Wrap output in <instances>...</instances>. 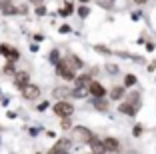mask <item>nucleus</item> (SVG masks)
Returning <instances> with one entry per match:
<instances>
[{
  "label": "nucleus",
  "mask_w": 156,
  "mask_h": 154,
  "mask_svg": "<svg viewBox=\"0 0 156 154\" xmlns=\"http://www.w3.org/2000/svg\"><path fill=\"white\" fill-rule=\"evenodd\" d=\"M60 32H62V34H66V32H70V26H68V24H64V26H60Z\"/></svg>",
  "instance_id": "obj_22"
},
{
  "label": "nucleus",
  "mask_w": 156,
  "mask_h": 154,
  "mask_svg": "<svg viewBox=\"0 0 156 154\" xmlns=\"http://www.w3.org/2000/svg\"><path fill=\"white\" fill-rule=\"evenodd\" d=\"M92 138H94V136H92V132L88 130V128H84V126H76L74 128V140L82 142V144H90Z\"/></svg>",
  "instance_id": "obj_3"
},
{
  "label": "nucleus",
  "mask_w": 156,
  "mask_h": 154,
  "mask_svg": "<svg viewBox=\"0 0 156 154\" xmlns=\"http://www.w3.org/2000/svg\"><path fill=\"white\" fill-rule=\"evenodd\" d=\"M94 106H96L98 110H106V102L102 98H96V100H94Z\"/></svg>",
  "instance_id": "obj_16"
},
{
  "label": "nucleus",
  "mask_w": 156,
  "mask_h": 154,
  "mask_svg": "<svg viewBox=\"0 0 156 154\" xmlns=\"http://www.w3.org/2000/svg\"><path fill=\"white\" fill-rule=\"evenodd\" d=\"M90 76H86V74H84V76H80V78H76V88H82V86H88V84H90Z\"/></svg>",
  "instance_id": "obj_12"
},
{
  "label": "nucleus",
  "mask_w": 156,
  "mask_h": 154,
  "mask_svg": "<svg viewBox=\"0 0 156 154\" xmlns=\"http://www.w3.org/2000/svg\"><path fill=\"white\" fill-rule=\"evenodd\" d=\"M68 62L72 64V68H82V60L78 58V56H70V58H68Z\"/></svg>",
  "instance_id": "obj_14"
},
{
  "label": "nucleus",
  "mask_w": 156,
  "mask_h": 154,
  "mask_svg": "<svg viewBox=\"0 0 156 154\" xmlns=\"http://www.w3.org/2000/svg\"><path fill=\"white\" fill-rule=\"evenodd\" d=\"M134 2H136V4H146L148 0H134Z\"/></svg>",
  "instance_id": "obj_26"
},
{
  "label": "nucleus",
  "mask_w": 156,
  "mask_h": 154,
  "mask_svg": "<svg viewBox=\"0 0 156 154\" xmlns=\"http://www.w3.org/2000/svg\"><path fill=\"white\" fill-rule=\"evenodd\" d=\"M74 70L76 68H72V64L68 62V58H64V60H60L58 64H56V72H58V76L60 78H64V80H74Z\"/></svg>",
  "instance_id": "obj_1"
},
{
  "label": "nucleus",
  "mask_w": 156,
  "mask_h": 154,
  "mask_svg": "<svg viewBox=\"0 0 156 154\" xmlns=\"http://www.w3.org/2000/svg\"><path fill=\"white\" fill-rule=\"evenodd\" d=\"M88 12H90V10H88L86 6H80V8H78V14H80L82 18H86V16H88Z\"/></svg>",
  "instance_id": "obj_17"
},
{
  "label": "nucleus",
  "mask_w": 156,
  "mask_h": 154,
  "mask_svg": "<svg viewBox=\"0 0 156 154\" xmlns=\"http://www.w3.org/2000/svg\"><path fill=\"white\" fill-rule=\"evenodd\" d=\"M88 92H90L94 98H104V96H106V88L102 86L100 82H94V80L88 84Z\"/></svg>",
  "instance_id": "obj_5"
},
{
  "label": "nucleus",
  "mask_w": 156,
  "mask_h": 154,
  "mask_svg": "<svg viewBox=\"0 0 156 154\" xmlns=\"http://www.w3.org/2000/svg\"><path fill=\"white\" fill-rule=\"evenodd\" d=\"M80 2H90V0H80Z\"/></svg>",
  "instance_id": "obj_27"
},
{
  "label": "nucleus",
  "mask_w": 156,
  "mask_h": 154,
  "mask_svg": "<svg viewBox=\"0 0 156 154\" xmlns=\"http://www.w3.org/2000/svg\"><path fill=\"white\" fill-rule=\"evenodd\" d=\"M68 148H70V142L66 140V138H62L56 146H52V152H66Z\"/></svg>",
  "instance_id": "obj_9"
},
{
  "label": "nucleus",
  "mask_w": 156,
  "mask_h": 154,
  "mask_svg": "<svg viewBox=\"0 0 156 154\" xmlns=\"http://www.w3.org/2000/svg\"><path fill=\"white\" fill-rule=\"evenodd\" d=\"M70 126H72V124H70V116L62 118V128H64V130H66V128H70Z\"/></svg>",
  "instance_id": "obj_20"
},
{
  "label": "nucleus",
  "mask_w": 156,
  "mask_h": 154,
  "mask_svg": "<svg viewBox=\"0 0 156 154\" xmlns=\"http://www.w3.org/2000/svg\"><path fill=\"white\" fill-rule=\"evenodd\" d=\"M140 134H142V128H140V126H134V136H140Z\"/></svg>",
  "instance_id": "obj_23"
},
{
  "label": "nucleus",
  "mask_w": 156,
  "mask_h": 154,
  "mask_svg": "<svg viewBox=\"0 0 156 154\" xmlns=\"http://www.w3.org/2000/svg\"><path fill=\"white\" fill-rule=\"evenodd\" d=\"M90 148L94 150V152H106V148H104V140H100V138H92L90 140Z\"/></svg>",
  "instance_id": "obj_8"
},
{
  "label": "nucleus",
  "mask_w": 156,
  "mask_h": 154,
  "mask_svg": "<svg viewBox=\"0 0 156 154\" xmlns=\"http://www.w3.org/2000/svg\"><path fill=\"white\" fill-rule=\"evenodd\" d=\"M74 112V106L70 104L68 100H58L54 104V114H58L60 118H66V116H70V114Z\"/></svg>",
  "instance_id": "obj_2"
},
{
  "label": "nucleus",
  "mask_w": 156,
  "mask_h": 154,
  "mask_svg": "<svg viewBox=\"0 0 156 154\" xmlns=\"http://www.w3.org/2000/svg\"><path fill=\"white\" fill-rule=\"evenodd\" d=\"M56 96H58V98H62V96H66L68 94V90H66V88H56V92H54Z\"/></svg>",
  "instance_id": "obj_18"
},
{
  "label": "nucleus",
  "mask_w": 156,
  "mask_h": 154,
  "mask_svg": "<svg viewBox=\"0 0 156 154\" xmlns=\"http://www.w3.org/2000/svg\"><path fill=\"white\" fill-rule=\"evenodd\" d=\"M122 96H124V86H114L110 90V98L112 100H120Z\"/></svg>",
  "instance_id": "obj_10"
},
{
  "label": "nucleus",
  "mask_w": 156,
  "mask_h": 154,
  "mask_svg": "<svg viewBox=\"0 0 156 154\" xmlns=\"http://www.w3.org/2000/svg\"><path fill=\"white\" fill-rule=\"evenodd\" d=\"M16 84H18L20 88H22L24 84H28V74L26 72H18L16 74Z\"/></svg>",
  "instance_id": "obj_11"
},
{
  "label": "nucleus",
  "mask_w": 156,
  "mask_h": 154,
  "mask_svg": "<svg viewBox=\"0 0 156 154\" xmlns=\"http://www.w3.org/2000/svg\"><path fill=\"white\" fill-rule=\"evenodd\" d=\"M68 14H72V4H70V2H66V6L60 10V16H68Z\"/></svg>",
  "instance_id": "obj_15"
},
{
  "label": "nucleus",
  "mask_w": 156,
  "mask_h": 154,
  "mask_svg": "<svg viewBox=\"0 0 156 154\" xmlns=\"http://www.w3.org/2000/svg\"><path fill=\"white\" fill-rule=\"evenodd\" d=\"M22 96L28 100H36L38 96H40V88L34 86V84H24L22 86Z\"/></svg>",
  "instance_id": "obj_4"
},
{
  "label": "nucleus",
  "mask_w": 156,
  "mask_h": 154,
  "mask_svg": "<svg viewBox=\"0 0 156 154\" xmlns=\"http://www.w3.org/2000/svg\"><path fill=\"white\" fill-rule=\"evenodd\" d=\"M50 62H54V64L60 62V60H58V52H56V50H52V52H50Z\"/></svg>",
  "instance_id": "obj_19"
},
{
  "label": "nucleus",
  "mask_w": 156,
  "mask_h": 154,
  "mask_svg": "<svg viewBox=\"0 0 156 154\" xmlns=\"http://www.w3.org/2000/svg\"><path fill=\"white\" fill-rule=\"evenodd\" d=\"M36 14L44 16V14H46V8H44V6H40V4H38V8H36Z\"/></svg>",
  "instance_id": "obj_21"
},
{
  "label": "nucleus",
  "mask_w": 156,
  "mask_h": 154,
  "mask_svg": "<svg viewBox=\"0 0 156 154\" xmlns=\"http://www.w3.org/2000/svg\"><path fill=\"white\" fill-rule=\"evenodd\" d=\"M136 84V76L134 74H126V78H124V86H134Z\"/></svg>",
  "instance_id": "obj_13"
},
{
  "label": "nucleus",
  "mask_w": 156,
  "mask_h": 154,
  "mask_svg": "<svg viewBox=\"0 0 156 154\" xmlns=\"http://www.w3.org/2000/svg\"><path fill=\"white\" fill-rule=\"evenodd\" d=\"M104 148H106V152H116L120 148V142L116 138H104Z\"/></svg>",
  "instance_id": "obj_7"
},
{
  "label": "nucleus",
  "mask_w": 156,
  "mask_h": 154,
  "mask_svg": "<svg viewBox=\"0 0 156 154\" xmlns=\"http://www.w3.org/2000/svg\"><path fill=\"white\" fill-rule=\"evenodd\" d=\"M30 4H42V0H28Z\"/></svg>",
  "instance_id": "obj_25"
},
{
  "label": "nucleus",
  "mask_w": 156,
  "mask_h": 154,
  "mask_svg": "<svg viewBox=\"0 0 156 154\" xmlns=\"http://www.w3.org/2000/svg\"><path fill=\"white\" fill-rule=\"evenodd\" d=\"M46 108H48V104H46V102H42V104L40 106H38V110H40V112H44V110Z\"/></svg>",
  "instance_id": "obj_24"
},
{
  "label": "nucleus",
  "mask_w": 156,
  "mask_h": 154,
  "mask_svg": "<svg viewBox=\"0 0 156 154\" xmlns=\"http://www.w3.org/2000/svg\"><path fill=\"white\" fill-rule=\"evenodd\" d=\"M118 110L122 114H128V116H136V112H138V106H134L132 102H122V104L118 106Z\"/></svg>",
  "instance_id": "obj_6"
}]
</instances>
